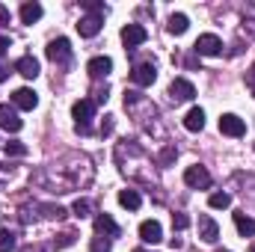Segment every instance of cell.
<instances>
[{
  "mask_svg": "<svg viewBox=\"0 0 255 252\" xmlns=\"http://www.w3.org/2000/svg\"><path fill=\"white\" fill-rule=\"evenodd\" d=\"M71 116H74V122H77V130L89 133V122H92V116H95V101H92V98H80V101H74Z\"/></svg>",
  "mask_w": 255,
  "mask_h": 252,
  "instance_id": "obj_1",
  "label": "cell"
},
{
  "mask_svg": "<svg viewBox=\"0 0 255 252\" xmlns=\"http://www.w3.org/2000/svg\"><path fill=\"white\" fill-rule=\"evenodd\" d=\"M193 51H196L199 57H217V54H223V39H220L217 33H202V36L196 39Z\"/></svg>",
  "mask_w": 255,
  "mask_h": 252,
  "instance_id": "obj_2",
  "label": "cell"
},
{
  "mask_svg": "<svg viewBox=\"0 0 255 252\" xmlns=\"http://www.w3.org/2000/svg\"><path fill=\"white\" fill-rule=\"evenodd\" d=\"M184 184L193 190H208L211 187V172L205 169V166H199V163H193L184 169Z\"/></svg>",
  "mask_w": 255,
  "mask_h": 252,
  "instance_id": "obj_3",
  "label": "cell"
},
{
  "mask_svg": "<svg viewBox=\"0 0 255 252\" xmlns=\"http://www.w3.org/2000/svg\"><path fill=\"white\" fill-rule=\"evenodd\" d=\"M45 54H48V60L57 65H68L71 63V45H68V39H54L48 48H45Z\"/></svg>",
  "mask_w": 255,
  "mask_h": 252,
  "instance_id": "obj_4",
  "label": "cell"
},
{
  "mask_svg": "<svg viewBox=\"0 0 255 252\" xmlns=\"http://www.w3.org/2000/svg\"><path fill=\"white\" fill-rule=\"evenodd\" d=\"M130 80L136 83V86H151L154 80H157V68L154 63H136L130 68Z\"/></svg>",
  "mask_w": 255,
  "mask_h": 252,
  "instance_id": "obj_5",
  "label": "cell"
},
{
  "mask_svg": "<svg viewBox=\"0 0 255 252\" xmlns=\"http://www.w3.org/2000/svg\"><path fill=\"white\" fill-rule=\"evenodd\" d=\"M193 95H196V86H193L187 77H175L169 83V98L172 101H193Z\"/></svg>",
  "mask_w": 255,
  "mask_h": 252,
  "instance_id": "obj_6",
  "label": "cell"
},
{
  "mask_svg": "<svg viewBox=\"0 0 255 252\" xmlns=\"http://www.w3.org/2000/svg\"><path fill=\"white\" fill-rule=\"evenodd\" d=\"M148 39V33H145V27L142 24H125L122 27V42H125V48H139L142 42Z\"/></svg>",
  "mask_w": 255,
  "mask_h": 252,
  "instance_id": "obj_7",
  "label": "cell"
},
{
  "mask_svg": "<svg viewBox=\"0 0 255 252\" xmlns=\"http://www.w3.org/2000/svg\"><path fill=\"white\" fill-rule=\"evenodd\" d=\"M101 27H104V15H83V18L77 21V33H80L83 39L98 36V33H101Z\"/></svg>",
  "mask_w": 255,
  "mask_h": 252,
  "instance_id": "obj_8",
  "label": "cell"
},
{
  "mask_svg": "<svg viewBox=\"0 0 255 252\" xmlns=\"http://www.w3.org/2000/svg\"><path fill=\"white\" fill-rule=\"evenodd\" d=\"M220 130L226 136H244L247 133V122L241 116H235V113H226V116H220Z\"/></svg>",
  "mask_w": 255,
  "mask_h": 252,
  "instance_id": "obj_9",
  "label": "cell"
},
{
  "mask_svg": "<svg viewBox=\"0 0 255 252\" xmlns=\"http://www.w3.org/2000/svg\"><path fill=\"white\" fill-rule=\"evenodd\" d=\"M21 125H24V122L18 119V110H15L12 104H0V127L9 130V133H18Z\"/></svg>",
  "mask_w": 255,
  "mask_h": 252,
  "instance_id": "obj_10",
  "label": "cell"
},
{
  "mask_svg": "<svg viewBox=\"0 0 255 252\" xmlns=\"http://www.w3.org/2000/svg\"><path fill=\"white\" fill-rule=\"evenodd\" d=\"M36 104H39V95L33 92V89H15L12 92V107H18V110H36Z\"/></svg>",
  "mask_w": 255,
  "mask_h": 252,
  "instance_id": "obj_11",
  "label": "cell"
},
{
  "mask_svg": "<svg viewBox=\"0 0 255 252\" xmlns=\"http://www.w3.org/2000/svg\"><path fill=\"white\" fill-rule=\"evenodd\" d=\"M95 235H101V238H119L122 229L116 226V220L110 214H98L95 217Z\"/></svg>",
  "mask_w": 255,
  "mask_h": 252,
  "instance_id": "obj_12",
  "label": "cell"
},
{
  "mask_svg": "<svg viewBox=\"0 0 255 252\" xmlns=\"http://www.w3.org/2000/svg\"><path fill=\"white\" fill-rule=\"evenodd\" d=\"M139 241H142V244H160V241H163L160 223H157V220H145V223L139 226Z\"/></svg>",
  "mask_w": 255,
  "mask_h": 252,
  "instance_id": "obj_13",
  "label": "cell"
},
{
  "mask_svg": "<svg viewBox=\"0 0 255 252\" xmlns=\"http://www.w3.org/2000/svg\"><path fill=\"white\" fill-rule=\"evenodd\" d=\"M86 71H89L92 80H101V77H107V74L113 71V60H110V57H92L89 65H86Z\"/></svg>",
  "mask_w": 255,
  "mask_h": 252,
  "instance_id": "obj_14",
  "label": "cell"
},
{
  "mask_svg": "<svg viewBox=\"0 0 255 252\" xmlns=\"http://www.w3.org/2000/svg\"><path fill=\"white\" fill-rule=\"evenodd\" d=\"M199 238L205 244H217L220 241V226L211 220V217H199Z\"/></svg>",
  "mask_w": 255,
  "mask_h": 252,
  "instance_id": "obj_15",
  "label": "cell"
},
{
  "mask_svg": "<svg viewBox=\"0 0 255 252\" xmlns=\"http://www.w3.org/2000/svg\"><path fill=\"white\" fill-rule=\"evenodd\" d=\"M15 71H18L21 77H27V80H36V77H39V60L27 54V57H21V60L15 63Z\"/></svg>",
  "mask_w": 255,
  "mask_h": 252,
  "instance_id": "obj_16",
  "label": "cell"
},
{
  "mask_svg": "<svg viewBox=\"0 0 255 252\" xmlns=\"http://www.w3.org/2000/svg\"><path fill=\"white\" fill-rule=\"evenodd\" d=\"M39 18H42V3H36V0L21 3V21L24 24H36Z\"/></svg>",
  "mask_w": 255,
  "mask_h": 252,
  "instance_id": "obj_17",
  "label": "cell"
},
{
  "mask_svg": "<svg viewBox=\"0 0 255 252\" xmlns=\"http://www.w3.org/2000/svg\"><path fill=\"white\" fill-rule=\"evenodd\" d=\"M235 229H238L244 238H255V220H253V217H247L244 211H238V214H235Z\"/></svg>",
  "mask_w": 255,
  "mask_h": 252,
  "instance_id": "obj_18",
  "label": "cell"
},
{
  "mask_svg": "<svg viewBox=\"0 0 255 252\" xmlns=\"http://www.w3.org/2000/svg\"><path fill=\"white\" fill-rule=\"evenodd\" d=\"M166 27H169V33H172V36H181V33H187L190 21H187V15H184V12H172Z\"/></svg>",
  "mask_w": 255,
  "mask_h": 252,
  "instance_id": "obj_19",
  "label": "cell"
},
{
  "mask_svg": "<svg viewBox=\"0 0 255 252\" xmlns=\"http://www.w3.org/2000/svg\"><path fill=\"white\" fill-rule=\"evenodd\" d=\"M184 127L193 130V133H196V130H202V127H205V110H202V107H193L190 113L184 116Z\"/></svg>",
  "mask_w": 255,
  "mask_h": 252,
  "instance_id": "obj_20",
  "label": "cell"
},
{
  "mask_svg": "<svg viewBox=\"0 0 255 252\" xmlns=\"http://www.w3.org/2000/svg\"><path fill=\"white\" fill-rule=\"evenodd\" d=\"M119 205L128 208V211H136V208L142 205V196H139L136 190H122V193H119Z\"/></svg>",
  "mask_w": 255,
  "mask_h": 252,
  "instance_id": "obj_21",
  "label": "cell"
},
{
  "mask_svg": "<svg viewBox=\"0 0 255 252\" xmlns=\"http://www.w3.org/2000/svg\"><path fill=\"white\" fill-rule=\"evenodd\" d=\"M15 250V235L9 229H0V252H12Z\"/></svg>",
  "mask_w": 255,
  "mask_h": 252,
  "instance_id": "obj_22",
  "label": "cell"
},
{
  "mask_svg": "<svg viewBox=\"0 0 255 252\" xmlns=\"http://www.w3.org/2000/svg\"><path fill=\"white\" fill-rule=\"evenodd\" d=\"M3 148H6V154H9V157H24V154H27V145H24V142H18V139L6 142Z\"/></svg>",
  "mask_w": 255,
  "mask_h": 252,
  "instance_id": "obj_23",
  "label": "cell"
},
{
  "mask_svg": "<svg viewBox=\"0 0 255 252\" xmlns=\"http://www.w3.org/2000/svg\"><path fill=\"white\" fill-rule=\"evenodd\" d=\"M208 205H211V208H229V205H232V196H229V193H211Z\"/></svg>",
  "mask_w": 255,
  "mask_h": 252,
  "instance_id": "obj_24",
  "label": "cell"
},
{
  "mask_svg": "<svg viewBox=\"0 0 255 252\" xmlns=\"http://www.w3.org/2000/svg\"><path fill=\"white\" fill-rule=\"evenodd\" d=\"M71 211H74V217H80V220H83V217H89V214H92V202H89V199H77Z\"/></svg>",
  "mask_w": 255,
  "mask_h": 252,
  "instance_id": "obj_25",
  "label": "cell"
},
{
  "mask_svg": "<svg viewBox=\"0 0 255 252\" xmlns=\"http://www.w3.org/2000/svg\"><path fill=\"white\" fill-rule=\"evenodd\" d=\"M89 247H92V252H110L113 244H110L107 238H101V235H98V238H92V244H89Z\"/></svg>",
  "mask_w": 255,
  "mask_h": 252,
  "instance_id": "obj_26",
  "label": "cell"
},
{
  "mask_svg": "<svg viewBox=\"0 0 255 252\" xmlns=\"http://www.w3.org/2000/svg\"><path fill=\"white\" fill-rule=\"evenodd\" d=\"M187 226H190V217H187V214H172V229L181 232V229H187Z\"/></svg>",
  "mask_w": 255,
  "mask_h": 252,
  "instance_id": "obj_27",
  "label": "cell"
},
{
  "mask_svg": "<svg viewBox=\"0 0 255 252\" xmlns=\"http://www.w3.org/2000/svg\"><path fill=\"white\" fill-rule=\"evenodd\" d=\"M74 241H77V235H71V232H68V235H63L60 241H54V247H57V250H65V247H71Z\"/></svg>",
  "mask_w": 255,
  "mask_h": 252,
  "instance_id": "obj_28",
  "label": "cell"
},
{
  "mask_svg": "<svg viewBox=\"0 0 255 252\" xmlns=\"http://www.w3.org/2000/svg\"><path fill=\"white\" fill-rule=\"evenodd\" d=\"M9 48H12V42H9V36H3V33H0V57H3V54H6Z\"/></svg>",
  "mask_w": 255,
  "mask_h": 252,
  "instance_id": "obj_29",
  "label": "cell"
},
{
  "mask_svg": "<svg viewBox=\"0 0 255 252\" xmlns=\"http://www.w3.org/2000/svg\"><path fill=\"white\" fill-rule=\"evenodd\" d=\"M6 24H9V9L0 3V27H6Z\"/></svg>",
  "mask_w": 255,
  "mask_h": 252,
  "instance_id": "obj_30",
  "label": "cell"
},
{
  "mask_svg": "<svg viewBox=\"0 0 255 252\" xmlns=\"http://www.w3.org/2000/svg\"><path fill=\"white\" fill-rule=\"evenodd\" d=\"M113 130V116H107V122H104V127H101V133H110Z\"/></svg>",
  "mask_w": 255,
  "mask_h": 252,
  "instance_id": "obj_31",
  "label": "cell"
},
{
  "mask_svg": "<svg viewBox=\"0 0 255 252\" xmlns=\"http://www.w3.org/2000/svg\"><path fill=\"white\" fill-rule=\"evenodd\" d=\"M6 77H9V68H6V65L0 63V83H3V80H6Z\"/></svg>",
  "mask_w": 255,
  "mask_h": 252,
  "instance_id": "obj_32",
  "label": "cell"
},
{
  "mask_svg": "<svg viewBox=\"0 0 255 252\" xmlns=\"http://www.w3.org/2000/svg\"><path fill=\"white\" fill-rule=\"evenodd\" d=\"M133 252H145V250H133Z\"/></svg>",
  "mask_w": 255,
  "mask_h": 252,
  "instance_id": "obj_33",
  "label": "cell"
},
{
  "mask_svg": "<svg viewBox=\"0 0 255 252\" xmlns=\"http://www.w3.org/2000/svg\"><path fill=\"white\" fill-rule=\"evenodd\" d=\"M220 252H229V250H220Z\"/></svg>",
  "mask_w": 255,
  "mask_h": 252,
  "instance_id": "obj_34",
  "label": "cell"
},
{
  "mask_svg": "<svg viewBox=\"0 0 255 252\" xmlns=\"http://www.w3.org/2000/svg\"><path fill=\"white\" fill-rule=\"evenodd\" d=\"M253 92H255V89H253Z\"/></svg>",
  "mask_w": 255,
  "mask_h": 252,
  "instance_id": "obj_35",
  "label": "cell"
}]
</instances>
